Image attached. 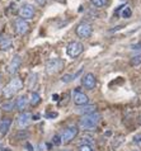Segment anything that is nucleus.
Masks as SVG:
<instances>
[{"label":"nucleus","instance_id":"obj_10","mask_svg":"<svg viewBox=\"0 0 141 151\" xmlns=\"http://www.w3.org/2000/svg\"><path fill=\"white\" fill-rule=\"evenodd\" d=\"M81 83H83V85H84L85 89L92 90V89H94V88H95V85H97V79H95L94 74L88 73L84 78H83Z\"/></svg>","mask_w":141,"mask_h":151},{"label":"nucleus","instance_id":"obj_11","mask_svg":"<svg viewBox=\"0 0 141 151\" xmlns=\"http://www.w3.org/2000/svg\"><path fill=\"white\" fill-rule=\"evenodd\" d=\"M19 14L23 19H31V18H33V15H35V9H33V6L29 5V4H26V5H23L20 8Z\"/></svg>","mask_w":141,"mask_h":151},{"label":"nucleus","instance_id":"obj_1","mask_svg":"<svg viewBox=\"0 0 141 151\" xmlns=\"http://www.w3.org/2000/svg\"><path fill=\"white\" fill-rule=\"evenodd\" d=\"M101 119H102L101 113H98V112L89 113V114H84L79 119L78 126L83 131H93V129L97 128V126L101 122Z\"/></svg>","mask_w":141,"mask_h":151},{"label":"nucleus","instance_id":"obj_5","mask_svg":"<svg viewBox=\"0 0 141 151\" xmlns=\"http://www.w3.org/2000/svg\"><path fill=\"white\" fill-rule=\"evenodd\" d=\"M83 51H84V46H83L80 42H71V43H69L68 48H66L68 55L70 57H73V58L80 56Z\"/></svg>","mask_w":141,"mask_h":151},{"label":"nucleus","instance_id":"obj_16","mask_svg":"<svg viewBox=\"0 0 141 151\" xmlns=\"http://www.w3.org/2000/svg\"><path fill=\"white\" fill-rule=\"evenodd\" d=\"M80 74H81V70H79L78 73H76V74H74V75H71V74H66V75H64V76L61 78V81L65 83V84L71 83L73 80H75V78H76V76H79Z\"/></svg>","mask_w":141,"mask_h":151},{"label":"nucleus","instance_id":"obj_20","mask_svg":"<svg viewBox=\"0 0 141 151\" xmlns=\"http://www.w3.org/2000/svg\"><path fill=\"white\" fill-rule=\"evenodd\" d=\"M123 140H125V137H123L122 135H118L117 137L114 138V141H113V144H112V149L116 150V149H118L119 147V145L123 142Z\"/></svg>","mask_w":141,"mask_h":151},{"label":"nucleus","instance_id":"obj_30","mask_svg":"<svg viewBox=\"0 0 141 151\" xmlns=\"http://www.w3.org/2000/svg\"><path fill=\"white\" fill-rule=\"evenodd\" d=\"M52 99L55 100V102H57V100H59V94H53L52 95Z\"/></svg>","mask_w":141,"mask_h":151},{"label":"nucleus","instance_id":"obj_8","mask_svg":"<svg viewBox=\"0 0 141 151\" xmlns=\"http://www.w3.org/2000/svg\"><path fill=\"white\" fill-rule=\"evenodd\" d=\"M32 122V114L28 112H22L17 118V123H18L19 128H26L29 126V123Z\"/></svg>","mask_w":141,"mask_h":151},{"label":"nucleus","instance_id":"obj_21","mask_svg":"<svg viewBox=\"0 0 141 151\" xmlns=\"http://www.w3.org/2000/svg\"><path fill=\"white\" fill-rule=\"evenodd\" d=\"M108 0H92V4L95 8H103L106 5H108Z\"/></svg>","mask_w":141,"mask_h":151},{"label":"nucleus","instance_id":"obj_31","mask_svg":"<svg viewBox=\"0 0 141 151\" xmlns=\"http://www.w3.org/2000/svg\"><path fill=\"white\" fill-rule=\"evenodd\" d=\"M36 1H37V3H38V4H40V5H43V4H45V3H46V0H36Z\"/></svg>","mask_w":141,"mask_h":151},{"label":"nucleus","instance_id":"obj_22","mask_svg":"<svg viewBox=\"0 0 141 151\" xmlns=\"http://www.w3.org/2000/svg\"><path fill=\"white\" fill-rule=\"evenodd\" d=\"M131 14H132V12H131L130 6H125V8H123V10H122V13H121L122 18H130Z\"/></svg>","mask_w":141,"mask_h":151},{"label":"nucleus","instance_id":"obj_23","mask_svg":"<svg viewBox=\"0 0 141 151\" xmlns=\"http://www.w3.org/2000/svg\"><path fill=\"white\" fill-rule=\"evenodd\" d=\"M139 64H141V55L131 58V65H139Z\"/></svg>","mask_w":141,"mask_h":151},{"label":"nucleus","instance_id":"obj_28","mask_svg":"<svg viewBox=\"0 0 141 151\" xmlns=\"http://www.w3.org/2000/svg\"><path fill=\"white\" fill-rule=\"evenodd\" d=\"M134 144L141 145V135H136V136L134 137Z\"/></svg>","mask_w":141,"mask_h":151},{"label":"nucleus","instance_id":"obj_26","mask_svg":"<svg viewBox=\"0 0 141 151\" xmlns=\"http://www.w3.org/2000/svg\"><path fill=\"white\" fill-rule=\"evenodd\" d=\"M92 144H93V141H89V138L83 137L81 141H80V144H79V146H81V145H90V146H92Z\"/></svg>","mask_w":141,"mask_h":151},{"label":"nucleus","instance_id":"obj_4","mask_svg":"<svg viewBox=\"0 0 141 151\" xmlns=\"http://www.w3.org/2000/svg\"><path fill=\"white\" fill-rule=\"evenodd\" d=\"M78 132H79L78 127H75V126H70V127L64 129V132L60 135L61 142H63V144H69V142H71L74 138L78 136Z\"/></svg>","mask_w":141,"mask_h":151},{"label":"nucleus","instance_id":"obj_3","mask_svg":"<svg viewBox=\"0 0 141 151\" xmlns=\"http://www.w3.org/2000/svg\"><path fill=\"white\" fill-rule=\"evenodd\" d=\"M63 69H64V60L63 58H51L46 65V71H47L48 75L57 74Z\"/></svg>","mask_w":141,"mask_h":151},{"label":"nucleus","instance_id":"obj_29","mask_svg":"<svg viewBox=\"0 0 141 151\" xmlns=\"http://www.w3.org/2000/svg\"><path fill=\"white\" fill-rule=\"evenodd\" d=\"M26 147L28 149V151H35V149H33V146L29 144V142H27V144H26Z\"/></svg>","mask_w":141,"mask_h":151},{"label":"nucleus","instance_id":"obj_33","mask_svg":"<svg viewBox=\"0 0 141 151\" xmlns=\"http://www.w3.org/2000/svg\"><path fill=\"white\" fill-rule=\"evenodd\" d=\"M60 151H71V150H60Z\"/></svg>","mask_w":141,"mask_h":151},{"label":"nucleus","instance_id":"obj_32","mask_svg":"<svg viewBox=\"0 0 141 151\" xmlns=\"http://www.w3.org/2000/svg\"><path fill=\"white\" fill-rule=\"evenodd\" d=\"M38 118H40V114H35V116L32 117V119H35V121H37Z\"/></svg>","mask_w":141,"mask_h":151},{"label":"nucleus","instance_id":"obj_18","mask_svg":"<svg viewBox=\"0 0 141 151\" xmlns=\"http://www.w3.org/2000/svg\"><path fill=\"white\" fill-rule=\"evenodd\" d=\"M41 103V95L38 93H32L31 94V104L33 107L38 106V104Z\"/></svg>","mask_w":141,"mask_h":151},{"label":"nucleus","instance_id":"obj_19","mask_svg":"<svg viewBox=\"0 0 141 151\" xmlns=\"http://www.w3.org/2000/svg\"><path fill=\"white\" fill-rule=\"evenodd\" d=\"M1 108H3V111H5V112H10V111H13L14 108H15V102H13V100H9V102L4 103Z\"/></svg>","mask_w":141,"mask_h":151},{"label":"nucleus","instance_id":"obj_24","mask_svg":"<svg viewBox=\"0 0 141 151\" xmlns=\"http://www.w3.org/2000/svg\"><path fill=\"white\" fill-rule=\"evenodd\" d=\"M79 151H94V149L90 145H81L79 146Z\"/></svg>","mask_w":141,"mask_h":151},{"label":"nucleus","instance_id":"obj_7","mask_svg":"<svg viewBox=\"0 0 141 151\" xmlns=\"http://www.w3.org/2000/svg\"><path fill=\"white\" fill-rule=\"evenodd\" d=\"M73 100L76 106H86L89 102V98H88V95L81 93L79 89H75L73 91Z\"/></svg>","mask_w":141,"mask_h":151},{"label":"nucleus","instance_id":"obj_14","mask_svg":"<svg viewBox=\"0 0 141 151\" xmlns=\"http://www.w3.org/2000/svg\"><path fill=\"white\" fill-rule=\"evenodd\" d=\"M10 124H12L10 118H3V121L0 122V132H1V135H6V132L10 128Z\"/></svg>","mask_w":141,"mask_h":151},{"label":"nucleus","instance_id":"obj_17","mask_svg":"<svg viewBox=\"0 0 141 151\" xmlns=\"http://www.w3.org/2000/svg\"><path fill=\"white\" fill-rule=\"evenodd\" d=\"M12 47V41L9 38H6V37H4L0 41V50H4V51H6V50H9Z\"/></svg>","mask_w":141,"mask_h":151},{"label":"nucleus","instance_id":"obj_27","mask_svg":"<svg viewBox=\"0 0 141 151\" xmlns=\"http://www.w3.org/2000/svg\"><path fill=\"white\" fill-rule=\"evenodd\" d=\"M57 116H59V113H57V112H47L46 113V117H47V118H50V119L56 118Z\"/></svg>","mask_w":141,"mask_h":151},{"label":"nucleus","instance_id":"obj_25","mask_svg":"<svg viewBox=\"0 0 141 151\" xmlns=\"http://www.w3.org/2000/svg\"><path fill=\"white\" fill-rule=\"evenodd\" d=\"M52 142H53V145H56V146H59V145L63 144V142H61V137H60L59 135H55V136H53Z\"/></svg>","mask_w":141,"mask_h":151},{"label":"nucleus","instance_id":"obj_13","mask_svg":"<svg viewBox=\"0 0 141 151\" xmlns=\"http://www.w3.org/2000/svg\"><path fill=\"white\" fill-rule=\"evenodd\" d=\"M27 103H28V99L26 95H20L18 96V99L15 100V108L20 112H23V109H26L27 107Z\"/></svg>","mask_w":141,"mask_h":151},{"label":"nucleus","instance_id":"obj_2","mask_svg":"<svg viewBox=\"0 0 141 151\" xmlns=\"http://www.w3.org/2000/svg\"><path fill=\"white\" fill-rule=\"evenodd\" d=\"M23 88V83L22 80H20L19 78H14V79H12V80L8 83V85L4 88V90H3V95L5 96V98H12L13 95H15L18 91L20 90Z\"/></svg>","mask_w":141,"mask_h":151},{"label":"nucleus","instance_id":"obj_15","mask_svg":"<svg viewBox=\"0 0 141 151\" xmlns=\"http://www.w3.org/2000/svg\"><path fill=\"white\" fill-rule=\"evenodd\" d=\"M97 112V106H85V107H81L78 109V113H80V114H89V113H94Z\"/></svg>","mask_w":141,"mask_h":151},{"label":"nucleus","instance_id":"obj_9","mask_svg":"<svg viewBox=\"0 0 141 151\" xmlns=\"http://www.w3.org/2000/svg\"><path fill=\"white\" fill-rule=\"evenodd\" d=\"M14 27H15V32L18 33V35L23 36V35H26V33L28 32V29H29V24H28V22L26 19L19 18V19L15 20Z\"/></svg>","mask_w":141,"mask_h":151},{"label":"nucleus","instance_id":"obj_6","mask_svg":"<svg viewBox=\"0 0 141 151\" xmlns=\"http://www.w3.org/2000/svg\"><path fill=\"white\" fill-rule=\"evenodd\" d=\"M93 33L92 26L86 22H81L80 24H78L76 27V35L80 37V38H89Z\"/></svg>","mask_w":141,"mask_h":151},{"label":"nucleus","instance_id":"obj_12","mask_svg":"<svg viewBox=\"0 0 141 151\" xmlns=\"http://www.w3.org/2000/svg\"><path fill=\"white\" fill-rule=\"evenodd\" d=\"M20 64H22V58H20L19 55H17L13 57V60L10 61L9 66H8V73L9 74H15L17 71H18Z\"/></svg>","mask_w":141,"mask_h":151}]
</instances>
